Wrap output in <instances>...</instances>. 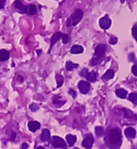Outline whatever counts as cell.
Listing matches in <instances>:
<instances>
[{"label": "cell", "mask_w": 137, "mask_h": 149, "mask_svg": "<svg viewBox=\"0 0 137 149\" xmlns=\"http://www.w3.org/2000/svg\"><path fill=\"white\" fill-rule=\"evenodd\" d=\"M66 140H67V144H68L69 146H74L76 140H77V138H76V136H74V135H67V136H66Z\"/></svg>", "instance_id": "obj_17"}, {"label": "cell", "mask_w": 137, "mask_h": 149, "mask_svg": "<svg viewBox=\"0 0 137 149\" xmlns=\"http://www.w3.org/2000/svg\"><path fill=\"white\" fill-rule=\"evenodd\" d=\"M125 114H126L125 116H126L127 118H134V119L136 118L135 116H134V114H133L131 111H128V110H125Z\"/></svg>", "instance_id": "obj_25"}, {"label": "cell", "mask_w": 137, "mask_h": 149, "mask_svg": "<svg viewBox=\"0 0 137 149\" xmlns=\"http://www.w3.org/2000/svg\"><path fill=\"white\" fill-rule=\"evenodd\" d=\"M121 137H122V133L118 128H113L110 130L109 134V145L112 148H118L121 145Z\"/></svg>", "instance_id": "obj_2"}, {"label": "cell", "mask_w": 137, "mask_h": 149, "mask_svg": "<svg viewBox=\"0 0 137 149\" xmlns=\"http://www.w3.org/2000/svg\"><path fill=\"white\" fill-rule=\"evenodd\" d=\"M9 52L7 50H0V62H6L9 59Z\"/></svg>", "instance_id": "obj_11"}, {"label": "cell", "mask_w": 137, "mask_h": 149, "mask_svg": "<svg viewBox=\"0 0 137 149\" xmlns=\"http://www.w3.org/2000/svg\"><path fill=\"white\" fill-rule=\"evenodd\" d=\"M30 109H31V111H36V110H38V104L33 103V104L30 105Z\"/></svg>", "instance_id": "obj_27"}, {"label": "cell", "mask_w": 137, "mask_h": 149, "mask_svg": "<svg viewBox=\"0 0 137 149\" xmlns=\"http://www.w3.org/2000/svg\"><path fill=\"white\" fill-rule=\"evenodd\" d=\"M28 147H29V145H28V144H23V145L21 146V149H28Z\"/></svg>", "instance_id": "obj_33"}, {"label": "cell", "mask_w": 137, "mask_h": 149, "mask_svg": "<svg viewBox=\"0 0 137 149\" xmlns=\"http://www.w3.org/2000/svg\"><path fill=\"white\" fill-rule=\"evenodd\" d=\"M111 23H112V21H111V19L109 18L107 15L103 17V18H101L99 21L100 28L103 29V30H107V29L111 26Z\"/></svg>", "instance_id": "obj_6"}, {"label": "cell", "mask_w": 137, "mask_h": 149, "mask_svg": "<svg viewBox=\"0 0 137 149\" xmlns=\"http://www.w3.org/2000/svg\"><path fill=\"white\" fill-rule=\"evenodd\" d=\"M50 133L48 130H44L43 133H42V135H41V139L43 140V142H47V140H50Z\"/></svg>", "instance_id": "obj_15"}, {"label": "cell", "mask_w": 137, "mask_h": 149, "mask_svg": "<svg viewBox=\"0 0 137 149\" xmlns=\"http://www.w3.org/2000/svg\"><path fill=\"white\" fill-rule=\"evenodd\" d=\"M69 94H71V95H73L74 98H76V97H77V94H76V92L74 91V90H71V89L69 90Z\"/></svg>", "instance_id": "obj_31"}, {"label": "cell", "mask_w": 137, "mask_h": 149, "mask_svg": "<svg viewBox=\"0 0 137 149\" xmlns=\"http://www.w3.org/2000/svg\"><path fill=\"white\" fill-rule=\"evenodd\" d=\"M93 137H92V135H88L85 139H83V142H82V146L85 147V148L87 149H90L92 146H93Z\"/></svg>", "instance_id": "obj_8"}, {"label": "cell", "mask_w": 137, "mask_h": 149, "mask_svg": "<svg viewBox=\"0 0 137 149\" xmlns=\"http://www.w3.org/2000/svg\"><path fill=\"white\" fill-rule=\"evenodd\" d=\"M13 7L19 11L21 14H28V15H35L38 13V8L36 5L30 3L25 5L22 0H15L13 2Z\"/></svg>", "instance_id": "obj_1"}, {"label": "cell", "mask_w": 137, "mask_h": 149, "mask_svg": "<svg viewBox=\"0 0 137 149\" xmlns=\"http://www.w3.org/2000/svg\"><path fill=\"white\" fill-rule=\"evenodd\" d=\"M78 67V65L77 64H74L73 62H66V70H68V71H71V70H74Z\"/></svg>", "instance_id": "obj_19"}, {"label": "cell", "mask_w": 137, "mask_h": 149, "mask_svg": "<svg viewBox=\"0 0 137 149\" xmlns=\"http://www.w3.org/2000/svg\"><path fill=\"white\" fill-rule=\"evenodd\" d=\"M103 133H104V130H103L102 127H100V126L95 127V134H97V136L101 137L102 135H103Z\"/></svg>", "instance_id": "obj_23"}, {"label": "cell", "mask_w": 137, "mask_h": 149, "mask_svg": "<svg viewBox=\"0 0 137 149\" xmlns=\"http://www.w3.org/2000/svg\"><path fill=\"white\" fill-rule=\"evenodd\" d=\"M128 100L133 102L134 104H137V93H131L128 95Z\"/></svg>", "instance_id": "obj_21"}, {"label": "cell", "mask_w": 137, "mask_h": 149, "mask_svg": "<svg viewBox=\"0 0 137 149\" xmlns=\"http://www.w3.org/2000/svg\"><path fill=\"white\" fill-rule=\"evenodd\" d=\"M70 53L71 54H81V53H83V47L80 45H74L70 48Z\"/></svg>", "instance_id": "obj_12"}, {"label": "cell", "mask_w": 137, "mask_h": 149, "mask_svg": "<svg viewBox=\"0 0 137 149\" xmlns=\"http://www.w3.org/2000/svg\"><path fill=\"white\" fill-rule=\"evenodd\" d=\"M28 126H29V130H31V132H35V130H38V128H40V123L38 122H35V121H32V122H30L29 124H28Z\"/></svg>", "instance_id": "obj_14"}, {"label": "cell", "mask_w": 137, "mask_h": 149, "mask_svg": "<svg viewBox=\"0 0 137 149\" xmlns=\"http://www.w3.org/2000/svg\"><path fill=\"white\" fill-rule=\"evenodd\" d=\"M86 78H87L88 82H94V81H97L98 74H97L95 71H90V72H88V74L86 76Z\"/></svg>", "instance_id": "obj_10"}, {"label": "cell", "mask_w": 137, "mask_h": 149, "mask_svg": "<svg viewBox=\"0 0 137 149\" xmlns=\"http://www.w3.org/2000/svg\"><path fill=\"white\" fill-rule=\"evenodd\" d=\"M125 135L126 137H128V138H134V137L136 136V130H134V128H132V127H128V128H126L124 130Z\"/></svg>", "instance_id": "obj_13"}, {"label": "cell", "mask_w": 137, "mask_h": 149, "mask_svg": "<svg viewBox=\"0 0 137 149\" xmlns=\"http://www.w3.org/2000/svg\"><path fill=\"white\" fill-rule=\"evenodd\" d=\"M56 81H57V87H62V83H64V77L60 74H57L56 76Z\"/></svg>", "instance_id": "obj_20"}, {"label": "cell", "mask_w": 137, "mask_h": 149, "mask_svg": "<svg viewBox=\"0 0 137 149\" xmlns=\"http://www.w3.org/2000/svg\"><path fill=\"white\" fill-rule=\"evenodd\" d=\"M69 42H70V35L69 34H64V36H62V43L68 44Z\"/></svg>", "instance_id": "obj_24"}, {"label": "cell", "mask_w": 137, "mask_h": 149, "mask_svg": "<svg viewBox=\"0 0 137 149\" xmlns=\"http://www.w3.org/2000/svg\"><path fill=\"white\" fill-rule=\"evenodd\" d=\"M132 33H133V36L135 37V40L137 41V26H134L132 29Z\"/></svg>", "instance_id": "obj_26"}, {"label": "cell", "mask_w": 137, "mask_h": 149, "mask_svg": "<svg viewBox=\"0 0 137 149\" xmlns=\"http://www.w3.org/2000/svg\"><path fill=\"white\" fill-rule=\"evenodd\" d=\"M62 36H64V33H62V32H55V33L53 34V36H52V40H50V47L56 43L58 40L62 38Z\"/></svg>", "instance_id": "obj_9"}, {"label": "cell", "mask_w": 137, "mask_h": 149, "mask_svg": "<svg viewBox=\"0 0 137 149\" xmlns=\"http://www.w3.org/2000/svg\"><path fill=\"white\" fill-rule=\"evenodd\" d=\"M82 17H83V11L81 9H76L75 12L73 13L66 21V25L70 28V26H75L77 25L81 20H82Z\"/></svg>", "instance_id": "obj_3"}, {"label": "cell", "mask_w": 137, "mask_h": 149, "mask_svg": "<svg viewBox=\"0 0 137 149\" xmlns=\"http://www.w3.org/2000/svg\"><path fill=\"white\" fill-rule=\"evenodd\" d=\"M7 0H0V9H3L5 8V3H6Z\"/></svg>", "instance_id": "obj_30"}, {"label": "cell", "mask_w": 137, "mask_h": 149, "mask_svg": "<svg viewBox=\"0 0 137 149\" xmlns=\"http://www.w3.org/2000/svg\"><path fill=\"white\" fill-rule=\"evenodd\" d=\"M102 59H103V58H101V57H94V58L91 59L90 64H91L92 66H95V65H98V64H100V62H102Z\"/></svg>", "instance_id": "obj_22"}, {"label": "cell", "mask_w": 137, "mask_h": 149, "mask_svg": "<svg viewBox=\"0 0 137 149\" xmlns=\"http://www.w3.org/2000/svg\"><path fill=\"white\" fill-rule=\"evenodd\" d=\"M106 50H107V47H106L105 44H99V45H97V47L94 50V56L102 58L104 56V54H105Z\"/></svg>", "instance_id": "obj_5"}, {"label": "cell", "mask_w": 137, "mask_h": 149, "mask_svg": "<svg viewBox=\"0 0 137 149\" xmlns=\"http://www.w3.org/2000/svg\"><path fill=\"white\" fill-rule=\"evenodd\" d=\"M115 93H116V95H118V98H121V99H124V98L127 97V91L124 90V89H118L115 91Z\"/></svg>", "instance_id": "obj_16"}, {"label": "cell", "mask_w": 137, "mask_h": 149, "mask_svg": "<svg viewBox=\"0 0 137 149\" xmlns=\"http://www.w3.org/2000/svg\"><path fill=\"white\" fill-rule=\"evenodd\" d=\"M50 145L55 148H65L66 147V142L59 136H53L50 139Z\"/></svg>", "instance_id": "obj_4"}, {"label": "cell", "mask_w": 137, "mask_h": 149, "mask_svg": "<svg viewBox=\"0 0 137 149\" xmlns=\"http://www.w3.org/2000/svg\"><path fill=\"white\" fill-rule=\"evenodd\" d=\"M38 149H45V148H44V147H41V146H40V147H38Z\"/></svg>", "instance_id": "obj_34"}, {"label": "cell", "mask_w": 137, "mask_h": 149, "mask_svg": "<svg viewBox=\"0 0 137 149\" xmlns=\"http://www.w3.org/2000/svg\"><path fill=\"white\" fill-rule=\"evenodd\" d=\"M118 43V38L116 37H111L110 38V44H116Z\"/></svg>", "instance_id": "obj_29"}, {"label": "cell", "mask_w": 137, "mask_h": 149, "mask_svg": "<svg viewBox=\"0 0 137 149\" xmlns=\"http://www.w3.org/2000/svg\"><path fill=\"white\" fill-rule=\"evenodd\" d=\"M113 76H114V70H113V69H109L105 74H103V80H109V79H112Z\"/></svg>", "instance_id": "obj_18"}, {"label": "cell", "mask_w": 137, "mask_h": 149, "mask_svg": "<svg viewBox=\"0 0 137 149\" xmlns=\"http://www.w3.org/2000/svg\"><path fill=\"white\" fill-rule=\"evenodd\" d=\"M132 72L135 74V76H137V65H134L132 67Z\"/></svg>", "instance_id": "obj_28"}, {"label": "cell", "mask_w": 137, "mask_h": 149, "mask_svg": "<svg viewBox=\"0 0 137 149\" xmlns=\"http://www.w3.org/2000/svg\"><path fill=\"white\" fill-rule=\"evenodd\" d=\"M62 149H66V148H62Z\"/></svg>", "instance_id": "obj_36"}, {"label": "cell", "mask_w": 137, "mask_h": 149, "mask_svg": "<svg viewBox=\"0 0 137 149\" xmlns=\"http://www.w3.org/2000/svg\"><path fill=\"white\" fill-rule=\"evenodd\" d=\"M88 74V71H87V69H83L82 71H81V76H83V77H86Z\"/></svg>", "instance_id": "obj_32"}, {"label": "cell", "mask_w": 137, "mask_h": 149, "mask_svg": "<svg viewBox=\"0 0 137 149\" xmlns=\"http://www.w3.org/2000/svg\"><path fill=\"white\" fill-rule=\"evenodd\" d=\"M78 88H79L80 92L83 93V94H86V93H88L89 91H90V85H89L88 81H85V80L79 81V83H78Z\"/></svg>", "instance_id": "obj_7"}, {"label": "cell", "mask_w": 137, "mask_h": 149, "mask_svg": "<svg viewBox=\"0 0 137 149\" xmlns=\"http://www.w3.org/2000/svg\"><path fill=\"white\" fill-rule=\"evenodd\" d=\"M124 1H125V0H121V2H124Z\"/></svg>", "instance_id": "obj_35"}]
</instances>
